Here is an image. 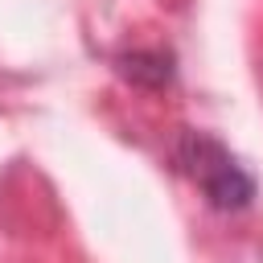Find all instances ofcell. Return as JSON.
I'll use <instances>...</instances> for the list:
<instances>
[{"label":"cell","instance_id":"7a4b0ae2","mask_svg":"<svg viewBox=\"0 0 263 263\" xmlns=\"http://www.w3.org/2000/svg\"><path fill=\"white\" fill-rule=\"evenodd\" d=\"M115 70L140 90H164L173 82V53L168 49H127L115 58Z\"/></svg>","mask_w":263,"mask_h":263},{"label":"cell","instance_id":"6da1fadb","mask_svg":"<svg viewBox=\"0 0 263 263\" xmlns=\"http://www.w3.org/2000/svg\"><path fill=\"white\" fill-rule=\"evenodd\" d=\"M177 164L201 189V197L222 214H238L255 201V177L210 132H193V127L181 132L177 136Z\"/></svg>","mask_w":263,"mask_h":263}]
</instances>
